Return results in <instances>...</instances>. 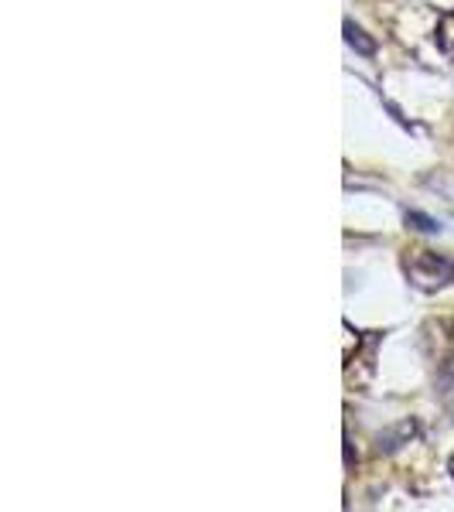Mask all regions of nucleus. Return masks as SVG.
I'll return each instance as SVG.
<instances>
[{"mask_svg":"<svg viewBox=\"0 0 454 512\" xmlns=\"http://www.w3.org/2000/svg\"><path fill=\"white\" fill-rule=\"evenodd\" d=\"M403 270H407L410 284L417 291H441L454 280V260L437 250H414L403 263Z\"/></svg>","mask_w":454,"mask_h":512,"instance_id":"obj_1","label":"nucleus"},{"mask_svg":"<svg viewBox=\"0 0 454 512\" xmlns=\"http://www.w3.org/2000/svg\"><path fill=\"white\" fill-rule=\"evenodd\" d=\"M437 48H441L448 59H454V11L441 14V21H437Z\"/></svg>","mask_w":454,"mask_h":512,"instance_id":"obj_2","label":"nucleus"},{"mask_svg":"<svg viewBox=\"0 0 454 512\" xmlns=\"http://www.w3.org/2000/svg\"><path fill=\"white\" fill-rule=\"evenodd\" d=\"M345 41H349L352 48H359L362 55H373V52H376V41H373V38H366V31L356 28L352 21H345Z\"/></svg>","mask_w":454,"mask_h":512,"instance_id":"obj_3","label":"nucleus"},{"mask_svg":"<svg viewBox=\"0 0 454 512\" xmlns=\"http://www.w3.org/2000/svg\"><path fill=\"white\" fill-rule=\"evenodd\" d=\"M407 226L420 229V233H437V229H441V222L431 219V216H424V212H417V209H410L407 212Z\"/></svg>","mask_w":454,"mask_h":512,"instance_id":"obj_4","label":"nucleus"},{"mask_svg":"<svg viewBox=\"0 0 454 512\" xmlns=\"http://www.w3.org/2000/svg\"><path fill=\"white\" fill-rule=\"evenodd\" d=\"M451 478H454V454H451Z\"/></svg>","mask_w":454,"mask_h":512,"instance_id":"obj_5","label":"nucleus"}]
</instances>
